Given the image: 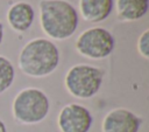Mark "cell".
Returning <instances> with one entry per match:
<instances>
[{"instance_id": "1", "label": "cell", "mask_w": 149, "mask_h": 132, "mask_svg": "<svg viewBox=\"0 0 149 132\" xmlns=\"http://www.w3.org/2000/svg\"><path fill=\"white\" fill-rule=\"evenodd\" d=\"M40 21L43 32L51 39L71 37L78 27L76 8L65 0H41Z\"/></svg>"}, {"instance_id": "2", "label": "cell", "mask_w": 149, "mask_h": 132, "mask_svg": "<svg viewBox=\"0 0 149 132\" xmlns=\"http://www.w3.org/2000/svg\"><path fill=\"white\" fill-rule=\"evenodd\" d=\"M19 68L29 77H45L59 64V50L47 39L29 41L19 54Z\"/></svg>"}, {"instance_id": "3", "label": "cell", "mask_w": 149, "mask_h": 132, "mask_svg": "<svg viewBox=\"0 0 149 132\" xmlns=\"http://www.w3.org/2000/svg\"><path fill=\"white\" fill-rule=\"evenodd\" d=\"M50 110V100L44 91L37 88H26L19 91L12 104L13 117L26 125L43 121Z\"/></svg>"}, {"instance_id": "4", "label": "cell", "mask_w": 149, "mask_h": 132, "mask_svg": "<svg viewBox=\"0 0 149 132\" xmlns=\"http://www.w3.org/2000/svg\"><path fill=\"white\" fill-rule=\"evenodd\" d=\"M104 82V70L98 67L79 63L71 67L64 78L68 92L79 99H88L98 93Z\"/></svg>"}, {"instance_id": "5", "label": "cell", "mask_w": 149, "mask_h": 132, "mask_svg": "<svg viewBox=\"0 0 149 132\" xmlns=\"http://www.w3.org/2000/svg\"><path fill=\"white\" fill-rule=\"evenodd\" d=\"M115 46V40L112 33L101 27L88 28L83 32L77 41L76 49L84 57L92 60H102L108 57Z\"/></svg>"}, {"instance_id": "6", "label": "cell", "mask_w": 149, "mask_h": 132, "mask_svg": "<svg viewBox=\"0 0 149 132\" xmlns=\"http://www.w3.org/2000/svg\"><path fill=\"white\" fill-rule=\"evenodd\" d=\"M93 124V116L84 105L70 103L62 107L57 117L61 132H88Z\"/></svg>"}, {"instance_id": "7", "label": "cell", "mask_w": 149, "mask_h": 132, "mask_svg": "<svg viewBox=\"0 0 149 132\" xmlns=\"http://www.w3.org/2000/svg\"><path fill=\"white\" fill-rule=\"evenodd\" d=\"M142 118L125 107H116L107 112L101 123L102 132H139Z\"/></svg>"}, {"instance_id": "8", "label": "cell", "mask_w": 149, "mask_h": 132, "mask_svg": "<svg viewBox=\"0 0 149 132\" xmlns=\"http://www.w3.org/2000/svg\"><path fill=\"white\" fill-rule=\"evenodd\" d=\"M34 8L30 4L21 1L10 6L7 12V21L10 27L19 33L26 32L30 28L34 21Z\"/></svg>"}, {"instance_id": "9", "label": "cell", "mask_w": 149, "mask_h": 132, "mask_svg": "<svg viewBox=\"0 0 149 132\" xmlns=\"http://www.w3.org/2000/svg\"><path fill=\"white\" fill-rule=\"evenodd\" d=\"M113 0H79L81 16L91 22H100L107 19L113 11Z\"/></svg>"}, {"instance_id": "10", "label": "cell", "mask_w": 149, "mask_h": 132, "mask_svg": "<svg viewBox=\"0 0 149 132\" xmlns=\"http://www.w3.org/2000/svg\"><path fill=\"white\" fill-rule=\"evenodd\" d=\"M149 7V0H116V14L121 21H135L143 18Z\"/></svg>"}, {"instance_id": "11", "label": "cell", "mask_w": 149, "mask_h": 132, "mask_svg": "<svg viewBox=\"0 0 149 132\" xmlns=\"http://www.w3.org/2000/svg\"><path fill=\"white\" fill-rule=\"evenodd\" d=\"M15 78V69L13 63L5 56L0 55V93L8 90Z\"/></svg>"}, {"instance_id": "12", "label": "cell", "mask_w": 149, "mask_h": 132, "mask_svg": "<svg viewBox=\"0 0 149 132\" xmlns=\"http://www.w3.org/2000/svg\"><path fill=\"white\" fill-rule=\"evenodd\" d=\"M137 50L143 58H149V29H146L140 35L137 40Z\"/></svg>"}, {"instance_id": "13", "label": "cell", "mask_w": 149, "mask_h": 132, "mask_svg": "<svg viewBox=\"0 0 149 132\" xmlns=\"http://www.w3.org/2000/svg\"><path fill=\"white\" fill-rule=\"evenodd\" d=\"M0 132H7L6 124L3 123V120H2V119H0Z\"/></svg>"}, {"instance_id": "14", "label": "cell", "mask_w": 149, "mask_h": 132, "mask_svg": "<svg viewBox=\"0 0 149 132\" xmlns=\"http://www.w3.org/2000/svg\"><path fill=\"white\" fill-rule=\"evenodd\" d=\"M2 39H3V26L0 22V44L2 43Z\"/></svg>"}]
</instances>
